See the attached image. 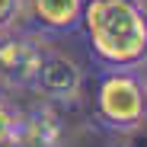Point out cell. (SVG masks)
<instances>
[{
    "mask_svg": "<svg viewBox=\"0 0 147 147\" xmlns=\"http://www.w3.org/2000/svg\"><path fill=\"white\" fill-rule=\"evenodd\" d=\"M77 32L99 70H141L147 64L144 0H86Z\"/></svg>",
    "mask_w": 147,
    "mask_h": 147,
    "instance_id": "6da1fadb",
    "label": "cell"
},
{
    "mask_svg": "<svg viewBox=\"0 0 147 147\" xmlns=\"http://www.w3.org/2000/svg\"><path fill=\"white\" fill-rule=\"evenodd\" d=\"M93 118L106 131L131 134L147 125L141 70H99L93 83Z\"/></svg>",
    "mask_w": 147,
    "mask_h": 147,
    "instance_id": "7a4b0ae2",
    "label": "cell"
},
{
    "mask_svg": "<svg viewBox=\"0 0 147 147\" xmlns=\"http://www.w3.org/2000/svg\"><path fill=\"white\" fill-rule=\"evenodd\" d=\"M32 90L51 106H70L83 93V70L70 55L45 45L38 67H35V77H32Z\"/></svg>",
    "mask_w": 147,
    "mask_h": 147,
    "instance_id": "3957f363",
    "label": "cell"
},
{
    "mask_svg": "<svg viewBox=\"0 0 147 147\" xmlns=\"http://www.w3.org/2000/svg\"><path fill=\"white\" fill-rule=\"evenodd\" d=\"M45 42L22 26L0 29V86L3 90H32V77L42 58Z\"/></svg>",
    "mask_w": 147,
    "mask_h": 147,
    "instance_id": "277c9868",
    "label": "cell"
},
{
    "mask_svg": "<svg viewBox=\"0 0 147 147\" xmlns=\"http://www.w3.org/2000/svg\"><path fill=\"white\" fill-rule=\"evenodd\" d=\"M86 0H22L19 26L35 38H61L80 29Z\"/></svg>",
    "mask_w": 147,
    "mask_h": 147,
    "instance_id": "5b68a950",
    "label": "cell"
},
{
    "mask_svg": "<svg viewBox=\"0 0 147 147\" xmlns=\"http://www.w3.org/2000/svg\"><path fill=\"white\" fill-rule=\"evenodd\" d=\"M64 125L51 102H38L22 118V141L19 147H61Z\"/></svg>",
    "mask_w": 147,
    "mask_h": 147,
    "instance_id": "8992f818",
    "label": "cell"
},
{
    "mask_svg": "<svg viewBox=\"0 0 147 147\" xmlns=\"http://www.w3.org/2000/svg\"><path fill=\"white\" fill-rule=\"evenodd\" d=\"M22 118H26V112L0 90V147H19V141H22Z\"/></svg>",
    "mask_w": 147,
    "mask_h": 147,
    "instance_id": "52a82bcc",
    "label": "cell"
},
{
    "mask_svg": "<svg viewBox=\"0 0 147 147\" xmlns=\"http://www.w3.org/2000/svg\"><path fill=\"white\" fill-rule=\"evenodd\" d=\"M19 10H22V0H0V29L19 26Z\"/></svg>",
    "mask_w": 147,
    "mask_h": 147,
    "instance_id": "ba28073f",
    "label": "cell"
},
{
    "mask_svg": "<svg viewBox=\"0 0 147 147\" xmlns=\"http://www.w3.org/2000/svg\"><path fill=\"white\" fill-rule=\"evenodd\" d=\"M141 83H144V96H147V64L141 67Z\"/></svg>",
    "mask_w": 147,
    "mask_h": 147,
    "instance_id": "9c48e42d",
    "label": "cell"
},
{
    "mask_svg": "<svg viewBox=\"0 0 147 147\" xmlns=\"http://www.w3.org/2000/svg\"><path fill=\"white\" fill-rule=\"evenodd\" d=\"M121 147H138V144H121Z\"/></svg>",
    "mask_w": 147,
    "mask_h": 147,
    "instance_id": "30bf717a",
    "label": "cell"
}]
</instances>
